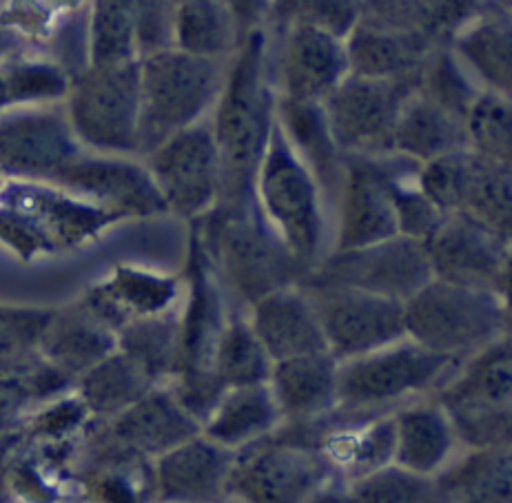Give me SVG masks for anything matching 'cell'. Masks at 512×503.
I'll return each instance as SVG.
<instances>
[{"label": "cell", "mask_w": 512, "mask_h": 503, "mask_svg": "<svg viewBox=\"0 0 512 503\" xmlns=\"http://www.w3.org/2000/svg\"><path fill=\"white\" fill-rule=\"evenodd\" d=\"M269 32L244 38L235 51L209 125L222 162V195L215 209L255 207V176L275 127Z\"/></svg>", "instance_id": "obj_1"}, {"label": "cell", "mask_w": 512, "mask_h": 503, "mask_svg": "<svg viewBox=\"0 0 512 503\" xmlns=\"http://www.w3.org/2000/svg\"><path fill=\"white\" fill-rule=\"evenodd\" d=\"M204 253L222 289L242 309L262 297L300 284L306 266L262 220L258 207L215 209L204 218Z\"/></svg>", "instance_id": "obj_2"}, {"label": "cell", "mask_w": 512, "mask_h": 503, "mask_svg": "<svg viewBox=\"0 0 512 503\" xmlns=\"http://www.w3.org/2000/svg\"><path fill=\"white\" fill-rule=\"evenodd\" d=\"M229 63L231 58H202L176 47L140 60V158L211 118Z\"/></svg>", "instance_id": "obj_3"}, {"label": "cell", "mask_w": 512, "mask_h": 503, "mask_svg": "<svg viewBox=\"0 0 512 503\" xmlns=\"http://www.w3.org/2000/svg\"><path fill=\"white\" fill-rule=\"evenodd\" d=\"M255 207L306 271L326 253V195L311 169L291 149L275 122L269 145L255 176Z\"/></svg>", "instance_id": "obj_4"}, {"label": "cell", "mask_w": 512, "mask_h": 503, "mask_svg": "<svg viewBox=\"0 0 512 503\" xmlns=\"http://www.w3.org/2000/svg\"><path fill=\"white\" fill-rule=\"evenodd\" d=\"M508 324L506 297L435 277L404 302L408 340L453 359H466L504 340Z\"/></svg>", "instance_id": "obj_5"}, {"label": "cell", "mask_w": 512, "mask_h": 503, "mask_svg": "<svg viewBox=\"0 0 512 503\" xmlns=\"http://www.w3.org/2000/svg\"><path fill=\"white\" fill-rule=\"evenodd\" d=\"M462 362L428 351L406 337L380 351L340 362L337 408L348 413H391L406 402L435 393Z\"/></svg>", "instance_id": "obj_6"}, {"label": "cell", "mask_w": 512, "mask_h": 503, "mask_svg": "<svg viewBox=\"0 0 512 503\" xmlns=\"http://www.w3.org/2000/svg\"><path fill=\"white\" fill-rule=\"evenodd\" d=\"M63 105L85 151L140 158V60L80 69Z\"/></svg>", "instance_id": "obj_7"}, {"label": "cell", "mask_w": 512, "mask_h": 503, "mask_svg": "<svg viewBox=\"0 0 512 503\" xmlns=\"http://www.w3.org/2000/svg\"><path fill=\"white\" fill-rule=\"evenodd\" d=\"M459 446L504 448L510 441V337L466 357L435 390Z\"/></svg>", "instance_id": "obj_8"}, {"label": "cell", "mask_w": 512, "mask_h": 503, "mask_svg": "<svg viewBox=\"0 0 512 503\" xmlns=\"http://www.w3.org/2000/svg\"><path fill=\"white\" fill-rule=\"evenodd\" d=\"M333 477L320 450L282 426L235 453L229 495L242 503H311Z\"/></svg>", "instance_id": "obj_9"}, {"label": "cell", "mask_w": 512, "mask_h": 503, "mask_svg": "<svg viewBox=\"0 0 512 503\" xmlns=\"http://www.w3.org/2000/svg\"><path fill=\"white\" fill-rule=\"evenodd\" d=\"M417 180L444 215H464L510 240V164L462 149L422 164Z\"/></svg>", "instance_id": "obj_10"}, {"label": "cell", "mask_w": 512, "mask_h": 503, "mask_svg": "<svg viewBox=\"0 0 512 503\" xmlns=\"http://www.w3.org/2000/svg\"><path fill=\"white\" fill-rule=\"evenodd\" d=\"M433 280L422 240L395 235L348 251H329L300 284L344 286L406 302Z\"/></svg>", "instance_id": "obj_11"}, {"label": "cell", "mask_w": 512, "mask_h": 503, "mask_svg": "<svg viewBox=\"0 0 512 503\" xmlns=\"http://www.w3.org/2000/svg\"><path fill=\"white\" fill-rule=\"evenodd\" d=\"M142 160L167 211L202 220L220 204L222 162L209 120L167 138Z\"/></svg>", "instance_id": "obj_12"}, {"label": "cell", "mask_w": 512, "mask_h": 503, "mask_svg": "<svg viewBox=\"0 0 512 503\" xmlns=\"http://www.w3.org/2000/svg\"><path fill=\"white\" fill-rule=\"evenodd\" d=\"M300 286L309 295L326 348L337 362L406 340L404 302L344 286Z\"/></svg>", "instance_id": "obj_13"}, {"label": "cell", "mask_w": 512, "mask_h": 503, "mask_svg": "<svg viewBox=\"0 0 512 503\" xmlns=\"http://www.w3.org/2000/svg\"><path fill=\"white\" fill-rule=\"evenodd\" d=\"M415 94L402 82L348 74L322 102L337 147L344 156L393 153V133L406 98Z\"/></svg>", "instance_id": "obj_14"}, {"label": "cell", "mask_w": 512, "mask_h": 503, "mask_svg": "<svg viewBox=\"0 0 512 503\" xmlns=\"http://www.w3.org/2000/svg\"><path fill=\"white\" fill-rule=\"evenodd\" d=\"M65 105L14 107L0 116V173L51 182L83 153Z\"/></svg>", "instance_id": "obj_15"}, {"label": "cell", "mask_w": 512, "mask_h": 503, "mask_svg": "<svg viewBox=\"0 0 512 503\" xmlns=\"http://www.w3.org/2000/svg\"><path fill=\"white\" fill-rule=\"evenodd\" d=\"M393 153L344 156L340 184L333 195L335 240L331 251L360 249L399 235L391 193Z\"/></svg>", "instance_id": "obj_16"}, {"label": "cell", "mask_w": 512, "mask_h": 503, "mask_svg": "<svg viewBox=\"0 0 512 503\" xmlns=\"http://www.w3.org/2000/svg\"><path fill=\"white\" fill-rule=\"evenodd\" d=\"M275 32V45L269 36V63L280 100L322 105L351 74L342 38L300 23Z\"/></svg>", "instance_id": "obj_17"}, {"label": "cell", "mask_w": 512, "mask_h": 503, "mask_svg": "<svg viewBox=\"0 0 512 503\" xmlns=\"http://www.w3.org/2000/svg\"><path fill=\"white\" fill-rule=\"evenodd\" d=\"M435 280L501 295L510 289V240L464 215H444L424 240Z\"/></svg>", "instance_id": "obj_18"}, {"label": "cell", "mask_w": 512, "mask_h": 503, "mask_svg": "<svg viewBox=\"0 0 512 503\" xmlns=\"http://www.w3.org/2000/svg\"><path fill=\"white\" fill-rule=\"evenodd\" d=\"M202 433L171 393L169 386L151 388L136 404L111 419H94L85 437L133 459L153 461Z\"/></svg>", "instance_id": "obj_19"}, {"label": "cell", "mask_w": 512, "mask_h": 503, "mask_svg": "<svg viewBox=\"0 0 512 503\" xmlns=\"http://www.w3.org/2000/svg\"><path fill=\"white\" fill-rule=\"evenodd\" d=\"M54 184L98 202L116 218H125V215L142 218V215L167 211L145 160L133 156H105V153L83 151L69 167L60 171Z\"/></svg>", "instance_id": "obj_20"}, {"label": "cell", "mask_w": 512, "mask_h": 503, "mask_svg": "<svg viewBox=\"0 0 512 503\" xmlns=\"http://www.w3.org/2000/svg\"><path fill=\"white\" fill-rule=\"evenodd\" d=\"M235 453L202 433L153 459V499L158 503H220L229 495Z\"/></svg>", "instance_id": "obj_21"}, {"label": "cell", "mask_w": 512, "mask_h": 503, "mask_svg": "<svg viewBox=\"0 0 512 503\" xmlns=\"http://www.w3.org/2000/svg\"><path fill=\"white\" fill-rule=\"evenodd\" d=\"M116 351V328L102 320L85 297L65 309H51L40 337V355L71 384Z\"/></svg>", "instance_id": "obj_22"}, {"label": "cell", "mask_w": 512, "mask_h": 503, "mask_svg": "<svg viewBox=\"0 0 512 503\" xmlns=\"http://www.w3.org/2000/svg\"><path fill=\"white\" fill-rule=\"evenodd\" d=\"M247 320L273 364L329 351L320 320L300 284L262 297L249 309Z\"/></svg>", "instance_id": "obj_23"}, {"label": "cell", "mask_w": 512, "mask_h": 503, "mask_svg": "<svg viewBox=\"0 0 512 503\" xmlns=\"http://www.w3.org/2000/svg\"><path fill=\"white\" fill-rule=\"evenodd\" d=\"M453 424L437 399L417 397L395 410L393 464L422 477H437L455 461Z\"/></svg>", "instance_id": "obj_24"}, {"label": "cell", "mask_w": 512, "mask_h": 503, "mask_svg": "<svg viewBox=\"0 0 512 503\" xmlns=\"http://www.w3.org/2000/svg\"><path fill=\"white\" fill-rule=\"evenodd\" d=\"M337 371L340 362L329 351L275 362L269 386L284 424H313L331 415L337 408Z\"/></svg>", "instance_id": "obj_25"}, {"label": "cell", "mask_w": 512, "mask_h": 503, "mask_svg": "<svg viewBox=\"0 0 512 503\" xmlns=\"http://www.w3.org/2000/svg\"><path fill=\"white\" fill-rule=\"evenodd\" d=\"M448 47L481 91L510 98L512 29L508 9L486 5L484 12L450 38Z\"/></svg>", "instance_id": "obj_26"}, {"label": "cell", "mask_w": 512, "mask_h": 503, "mask_svg": "<svg viewBox=\"0 0 512 503\" xmlns=\"http://www.w3.org/2000/svg\"><path fill=\"white\" fill-rule=\"evenodd\" d=\"M344 43L351 74L402 82L413 89H417V78L426 56L442 45L430 36L391 34L366 25H357Z\"/></svg>", "instance_id": "obj_27"}, {"label": "cell", "mask_w": 512, "mask_h": 503, "mask_svg": "<svg viewBox=\"0 0 512 503\" xmlns=\"http://www.w3.org/2000/svg\"><path fill=\"white\" fill-rule=\"evenodd\" d=\"M284 426V417L269 384L229 388L215 406L202 435L213 444L238 453L255 441L271 437Z\"/></svg>", "instance_id": "obj_28"}, {"label": "cell", "mask_w": 512, "mask_h": 503, "mask_svg": "<svg viewBox=\"0 0 512 503\" xmlns=\"http://www.w3.org/2000/svg\"><path fill=\"white\" fill-rule=\"evenodd\" d=\"M275 122H278L282 136L291 149L298 153L300 160L311 169L315 180L320 182L326 200L331 202L342 178L344 153L333 138L324 107L278 98Z\"/></svg>", "instance_id": "obj_29"}, {"label": "cell", "mask_w": 512, "mask_h": 503, "mask_svg": "<svg viewBox=\"0 0 512 503\" xmlns=\"http://www.w3.org/2000/svg\"><path fill=\"white\" fill-rule=\"evenodd\" d=\"M462 149H468L462 118L437 107L417 91L406 98L393 133V153L426 164Z\"/></svg>", "instance_id": "obj_30"}, {"label": "cell", "mask_w": 512, "mask_h": 503, "mask_svg": "<svg viewBox=\"0 0 512 503\" xmlns=\"http://www.w3.org/2000/svg\"><path fill=\"white\" fill-rule=\"evenodd\" d=\"M118 351L125 353L153 384L167 386L182 368V322L171 313L131 320L118 331Z\"/></svg>", "instance_id": "obj_31"}, {"label": "cell", "mask_w": 512, "mask_h": 503, "mask_svg": "<svg viewBox=\"0 0 512 503\" xmlns=\"http://www.w3.org/2000/svg\"><path fill=\"white\" fill-rule=\"evenodd\" d=\"M156 386L125 353L116 351L80 377L74 384V393L91 417L111 419Z\"/></svg>", "instance_id": "obj_32"}, {"label": "cell", "mask_w": 512, "mask_h": 503, "mask_svg": "<svg viewBox=\"0 0 512 503\" xmlns=\"http://www.w3.org/2000/svg\"><path fill=\"white\" fill-rule=\"evenodd\" d=\"M173 47L193 56L229 60L240 36L220 0H187L173 7Z\"/></svg>", "instance_id": "obj_33"}, {"label": "cell", "mask_w": 512, "mask_h": 503, "mask_svg": "<svg viewBox=\"0 0 512 503\" xmlns=\"http://www.w3.org/2000/svg\"><path fill=\"white\" fill-rule=\"evenodd\" d=\"M140 60L136 0H89L87 65Z\"/></svg>", "instance_id": "obj_34"}, {"label": "cell", "mask_w": 512, "mask_h": 503, "mask_svg": "<svg viewBox=\"0 0 512 503\" xmlns=\"http://www.w3.org/2000/svg\"><path fill=\"white\" fill-rule=\"evenodd\" d=\"M211 371L227 390L269 384L273 359L253 333L247 315H231L224 324Z\"/></svg>", "instance_id": "obj_35"}, {"label": "cell", "mask_w": 512, "mask_h": 503, "mask_svg": "<svg viewBox=\"0 0 512 503\" xmlns=\"http://www.w3.org/2000/svg\"><path fill=\"white\" fill-rule=\"evenodd\" d=\"M9 107L63 105L71 87L69 71L45 54H25L0 63Z\"/></svg>", "instance_id": "obj_36"}, {"label": "cell", "mask_w": 512, "mask_h": 503, "mask_svg": "<svg viewBox=\"0 0 512 503\" xmlns=\"http://www.w3.org/2000/svg\"><path fill=\"white\" fill-rule=\"evenodd\" d=\"M415 91L426 100L435 102L437 107L464 120L481 89L468 76V71L455 58L450 47L437 45L424 60Z\"/></svg>", "instance_id": "obj_37"}, {"label": "cell", "mask_w": 512, "mask_h": 503, "mask_svg": "<svg viewBox=\"0 0 512 503\" xmlns=\"http://www.w3.org/2000/svg\"><path fill=\"white\" fill-rule=\"evenodd\" d=\"M466 147L484 158L510 164L512 158V109L510 98L479 91L464 118Z\"/></svg>", "instance_id": "obj_38"}, {"label": "cell", "mask_w": 512, "mask_h": 503, "mask_svg": "<svg viewBox=\"0 0 512 503\" xmlns=\"http://www.w3.org/2000/svg\"><path fill=\"white\" fill-rule=\"evenodd\" d=\"M351 495L357 503H448L437 477L413 475L395 464L355 481Z\"/></svg>", "instance_id": "obj_39"}, {"label": "cell", "mask_w": 512, "mask_h": 503, "mask_svg": "<svg viewBox=\"0 0 512 503\" xmlns=\"http://www.w3.org/2000/svg\"><path fill=\"white\" fill-rule=\"evenodd\" d=\"M360 25L391 34L433 38L428 29L424 0H362Z\"/></svg>", "instance_id": "obj_40"}, {"label": "cell", "mask_w": 512, "mask_h": 503, "mask_svg": "<svg viewBox=\"0 0 512 503\" xmlns=\"http://www.w3.org/2000/svg\"><path fill=\"white\" fill-rule=\"evenodd\" d=\"M360 16L362 0H304L291 25H311L346 40L360 25Z\"/></svg>", "instance_id": "obj_41"}, {"label": "cell", "mask_w": 512, "mask_h": 503, "mask_svg": "<svg viewBox=\"0 0 512 503\" xmlns=\"http://www.w3.org/2000/svg\"><path fill=\"white\" fill-rule=\"evenodd\" d=\"M488 0H424L428 29L437 43L448 45L450 38L477 18Z\"/></svg>", "instance_id": "obj_42"}, {"label": "cell", "mask_w": 512, "mask_h": 503, "mask_svg": "<svg viewBox=\"0 0 512 503\" xmlns=\"http://www.w3.org/2000/svg\"><path fill=\"white\" fill-rule=\"evenodd\" d=\"M40 402L32 390L20 382H0V435L23 430L27 417Z\"/></svg>", "instance_id": "obj_43"}, {"label": "cell", "mask_w": 512, "mask_h": 503, "mask_svg": "<svg viewBox=\"0 0 512 503\" xmlns=\"http://www.w3.org/2000/svg\"><path fill=\"white\" fill-rule=\"evenodd\" d=\"M220 3L229 12L235 29H238L240 43L271 25L273 0H220Z\"/></svg>", "instance_id": "obj_44"}, {"label": "cell", "mask_w": 512, "mask_h": 503, "mask_svg": "<svg viewBox=\"0 0 512 503\" xmlns=\"http://www.w3.org/2000/svg\"><path fill=\"white\" fill-rule=\"evenodd\" d=\"M20 441H23V430H14V433L0 435V503L14 501L12 488H9V470H12V461Z\"/></svg>", "instance_id": "obj_45"}, {"label": "cell", "mask_w": 512, "mask_h": 503, "mask_svg": "<svg viewBox=\"0 0 512 503\" xmlns=\"http://www.w3.org/2000/svg\"><path fill=\"white\" fill-rule=\"evenodd\" d=\"M304 0H273V14H271V25L275 29H282L293 23L295 12H298Z\"/></svg>", "instance_id": "obj_46"}, {"label": "cell", "mask_w": 512, "mask_h": 503, "mask_svg": "<svg viewBox=\"0 0 512 503\" xmlns=\"http://www.w3.org/2000/svg\"><path fill=\"white\" fill-rule=\"evenodd\" d=\"M9 98H7V89H5V82H3V74H0V116L9 111Z\"/></svg>", "instance_id": "obj_47"}, {"label": "cell", "mask_w": 512, "mask_h": 503, "mask_svg": "<svg viewBox=\"0 0 512 503\" xmlns=\"http://www.w3.org/2000/svg\"><path fill=\"white\" fill-rule=\"evenodd\" d=\"M169 3H171L173 7H178V5H182V3H187V0H169Z\"/></svg>", "instance_id": "obj_48"}]
</instances>
